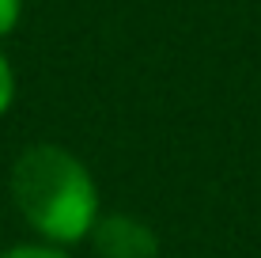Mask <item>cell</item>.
Instances as JSON below:
<instances>
[{
  "mask_svg": "<svg viewBox=\"0 0 261 258\" xmlns=\"http://www.w3.org/2000/svg\"><path fill=\"white\" fill-rule=\"evenodd\" d=\"M12 201L27 224L57 247L80 243L98 224V190L91 171L57 145H34L15 156Z\"/></svg>",
  "mask_w": 261,
  "mask_h": 258,
  "instance_id": "6da1fadb",
  "label": "cell"
},
{
  "mask_svg": "<svg viewBox=\"0 0 261 258\" xmlns=\"http://www.w3.org/2000/svg\"><path fill=\"white\" fill-rule=\"evenodd\" d=\"M91 247L98 258H159L155 232L129 213L98 217V224L91 228Z\"/></svg>",
  "mask_w": 261,
  "mask_h": 258,
  "instance_id": "7a4b0ae2",
  "label": "cell"
},
{
  "mask_svg": "<svg viewBox=\"0 0 261 258\" xmlns=\"http://www.w3.org/2000/svg\"><path fill=\"white\" fill-rule=\"evenodd\" d=\"M0 258H68V254L57 243H19V247L0 251Z\"/></svg>",
  "mask_w": 261,
  "mask_h": 258,
  "instance_id": "3957f363",
  "label": "cell"
},
{
  "mask_svg": "<svg viewBox=\"0 0 261 258\" xmlns=\"http://www.w3.org/2000/svg\"><path fill=\"white\" fill-rule=\"evenodd\" d=\"M12 99H15V73H12V65H8V57L0 53V118L8 114Z\"/></svg>",
  "mask_w": 261,
  "mask_h": 258,
  "instance_id": "277c9868",
  "label": "cell"
},
{
  "mask_svg": "<svg viewBox=\"0 0 261 258\" xmlns=\"http://www.w3.org/2000/svg\"><path fill=\"white\" fill-rule=\"evenodd\" d=\"M19 19H23V0H0V38H8L19 27Z\"/></svg>",
  "mask_w": 261,
  "mask_h": 258,
  "instance_id": "5b68a950",
  "label": "cell"
}]
</instances>
